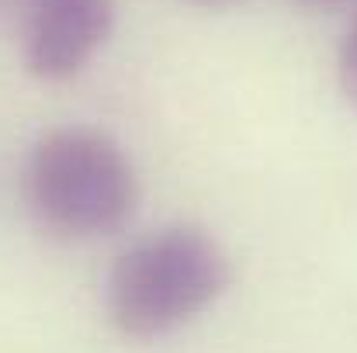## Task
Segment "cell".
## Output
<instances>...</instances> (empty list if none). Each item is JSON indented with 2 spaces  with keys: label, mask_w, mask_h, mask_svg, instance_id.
I'll return each mask as SVG.
<instances>
[{
  "label": "cell",
  "mask_w": 357,
  "mask_h": 353,
  "mask_svg": "<svg viewBox=\"0 0 357 353\" xmlns=\"http://www.w3.org/2000/svg\"><path fill=\"white\" fill-rule=\"evenodd\" d=\"M21 194L31 222L45 235L91 242L132 222L139 173L115 135L91 125H59L31 142Z\"/></svg>",
  "instance_id": "1"
},
{
  "label": "cell",
  "mask_w": 357,
  "mask_h": 353,
  "mask_svg": "<svg viewBox=\"0 0 357 353\" xmlns=\"http://www.w3.org/2000/svg\"><path fill=\"white\" fill-rule=\"evenodd\" d=\"M229 284L233 260L208 229L163 226L119 253L105 281V312L125 340H160L208 312Z\"/></svg>",
  "instance_id": "2"
},
{
  "label": "cell",
  "mask_w": 357,
  "mask_h": 353,
  "mask_svg": "<svg viewBox=\"0 0 357 353\" xmlns=\"http://www.w3.org/2000/svg\"><path fill=\"white\" fill-rule=\"evenodd\" d=\"M21 63L45 84L73 80L115 31V0H10Z\"/></svg>",
  "instance_id": "3"
},
{
  "label": "cell",
  "mask_w": 357,
  "mask_h": 353,
  "mask_svg": "<svg viewBox=\"0 0 357 353\" xmlns=\"http://www.w3.org/2000/svg\"><path fill=\"white\" fill-rule=\"evenodd\" d=\"M337 77H340V91H344V97H347V101L357 108V14H354V21L347 24L344 42H340Z\"/></svg>",
  "instance_id": "4"
},
{
  "label": "cell",
  "mask_w": 357,
  "mask_h": 353,
  "mask_svg": "<svg viewBox=\"0 0 357 353\" xmlns=\"http://www.w3.org/2000/svg\"><path fill=\"white\" fill-rule=\"evenodd\" d=\"M195 7H229V3H239V0H188Z\"/></svg>",
  "instance_id": "5"
},
{
  "label": "cell",
  "mask_w": 357,
  "mask_h": 353,
  "mask_svg": "<svg viewBox=\"0 0 357 353\" xmlns=\"http://www.w3.org/2000/svg\"><path fill=\"white\" fill-rule=\"evenodd\" d=\"M312 3H344V0H312Z\"/></svg>",
  "instance_id": "6"
},
{
  "label": "cell",
  "mask_w": 357,
  "mask_h": 353,
  "mask_svg": "<svg viewBox=\"0 0 357 353\" xmlns=\"http://www.w3.org/2000/svg\"><path fill=\"white\" fill-rule=\"evenodd\" d=\"M7 3H10V0H0V7H7Z\"/></svg>",
  "instance_id": "7"
}]
</instances>
